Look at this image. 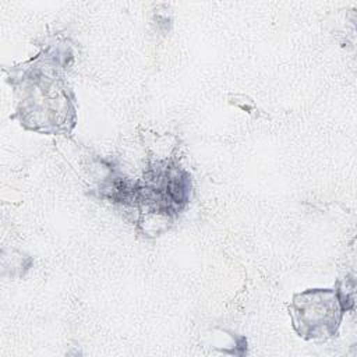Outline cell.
I'll return each mask as SVG.
<instances>
[{"label":"cell","instance_id":"1","mask_svg":"<svg viewBox=\"0 0 357 357\" xmlns=\"http://www.w3.org/2000/svg\"><path fill=\"white\" fill-rule=\"evenodd\" d=\"M344 310L342 294L332 289H308L297 293L289 305L293 328L305 340H326L335 336Z\"/></svg>","mask_w":357,"mask_h":357}]
</instances>
